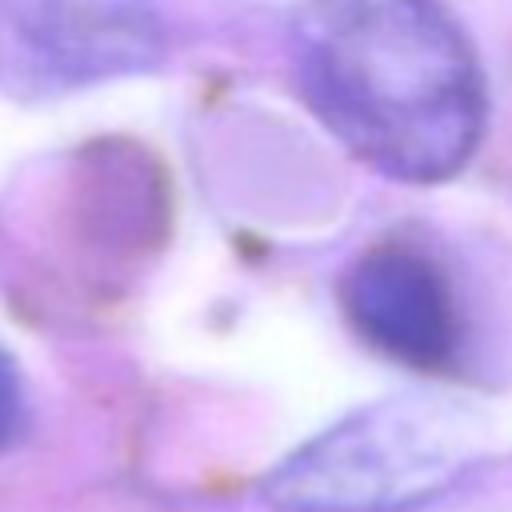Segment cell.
<instances>
[{
    "mask_svg": "<svg viewBox=\"0 0 512 512\" xmlns=\"http://www.w3.org/2000/svg\"><path fill=\"white\" fill-rule=\"evenodd\" d=\"M304 80L316 112L372 164L448 176L484 124V80L440 0H308Z\"/></svg>",
    "mask_w": 512,
    "mask_h": 512,
    "instance_id": "6da1fadb",
    "label": "cell"
},
{
    "mask_svg": "<svg viewBox=\"0 0 512 512\" xmlns=\"http://www.w3.org/2000/svg\"><path fill=\"white\" fill-rule=\"evenodd\" d=\"M344 312L384 356L440 372L460 340V316L444 268L412 244L364 252L344 280Z\"/></svg>",
    "mask_w": 512,
    "mask_h": 512,
    "instance_id": "3957f363",
    "label": "cell"
},
{
    "mask_svg": "<svg viewBox=\"0 0 512 512\" xmlns=\"http://www.w3.org/2000/svg\"><path fill=\"white\" fill-rule=\"evenodd\" d=\"M484 460L472 412L400 396L360 408L284 456L264 480L276 512H400L436 500Z\"/></svg>",
    "mask_w": 512,
    "mask_h": 512,
    "instance_id": "7a4b0ae2",
    "label": "cell"
},
{
    "mask_svg": "<svg viewBox=\"0 0 512 512\" xmlns=\"http://www.w3.org/2000/svg\"><path fill=\"white\" fill-rule=\"evenodd\" d=\"M0 24L56 80L140 68L160 44L148 0H0Z\"/></svg>",
    "mask_w": 512,
    "mask_h": 512,
    "instance_id": "277c9868",
    "label": "cell"
},
{
    "mask_svg": "<svg viewBox=\"0 0 512 512\" xmlns=\"http://www.w3.org/2000/svg\"><path fill=\"white\" fill-rule=\"evenodd\" d=\"M20 428H24V380L16 360L0 348V456L16 444Z\"/></svg>",
    "mask_w": 512,
    "mask_h": 512,
    "instance_id": "5b68a950",
    "label": "cell"
}]
</instances>
